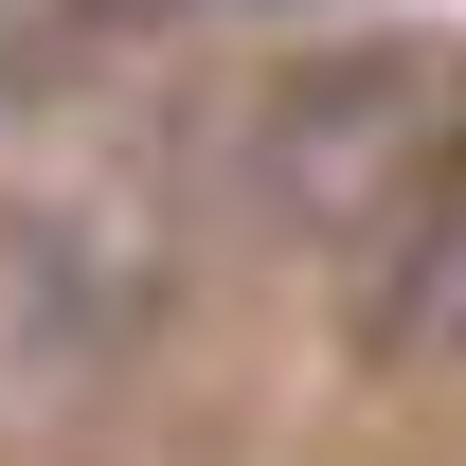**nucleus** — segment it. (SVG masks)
Masks as SVG:
<instances>
[{"mask_svg":"<svg viewBox=\"0 0 466 466\" xmlns=\"http://www.w3.org/2000/svg\"><path fill=\"white\" fill-rule=\"evenodd\" d=\"M179 323V233L126 179H36L0 198V449H55L162 359Z\"/></svg>","mask_w":466,"mask_h":466,"instance_id":"obj_1","label":"nucleus"},{"mask_svg":"<svg viewBox=\"0 0 466 466\" xmlns=\"http://www.w3.org/2000/svg\"><path fill=\"white\" fill-rule=\"evenodd\" d=\"M90 36H144V18H269V0H72Z\"/></svg>","mask_w":466,"mask_h":466,"instance_id":"obj_4","label":"nucleus"},{"mask_svg":"<svg viewBox=\"0 0 466 466\" xmlns=\"http://www.w3.org/2000/svg\"><path fill=\"white\" fill-rule=\"evenodd\" d=\"M431 144H449V72L395 55V36H359V55L288 72V90L251 108V198H269L288 233H323V216H377Z\"/></svg>","mask_w":466,"mask_h":466,"instance_id":"obj_2","label":"nucleus"},{"mask_svg":"<svg viewBox=\"0 0 466 466\" xmlns=\"http://www.w3.org/2000/svg\"><path fill=\"white\" fill-rule=\"evenodd\" d=\"M377 359H466V144L431 179V216L395 233V269H377Z\"/></svg>","mask_w":466,"mask_h":466,"instance_id":"obj_3","label":"nucleus"}]
</instances>
